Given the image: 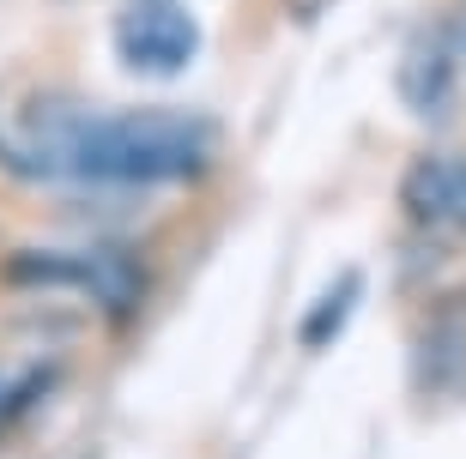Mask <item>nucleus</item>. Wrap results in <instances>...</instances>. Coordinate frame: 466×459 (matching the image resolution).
<instances>
[{
    "label": "nucleus",
    "mask_w": 466,
    "mask_h": 459,
    "mask_svg": "<svg viewBox=\"0 0 466 459\" xmlns=\"http://www.w3.org/2000/svg\"><path fill=\"white\" fill-rule=\"evenodd\" d=\"M358 303H363V278L358 273H339V278H333V290L309 308V314H303V326H297L303 351H321V344L339 339V326L351 321V308H358Z\"/></svg>",
    "instance_id": "nucleus-6"
},
{
    "label": "nucleus",
    "mask_w": 466,
    "mask_h": 459,
    "mask_svg": "<svg viewBox=\"0 0 466 459\" xmlns=\"http://www.w3.org/2000/svg\"><path fill=\"white\" fill-rule=\"evenodd\" d=\"M449 49H454V61L466 67V0L454 6V18H449Z\"/></svg>",
    "instance_id": "nucleus-7"
},
{
    "label": "nucleus",
    "mask_w": 466,
    "mask_h": 459,
    "mask_svg": "<svg viewBox=\"0 0 466 459\" xmlns=\"http://www.w3.org/2000/svg\"><path fill=\"white\" fill-rule=\"evenodd\" d=\"M6 278L25 290L36 284H61V290H86L104 308H127L139 296V266L121 248H91V254H13Z\"/></svg>",
    "instance_id": "nucleus-3"
},
{
    "label": "nucleus",
    "mask_w": 466,
    "mask_h": 459,
    "mask_svg": "<svg viewBox=\"0 0 466 459\" xmlns=\"http://www.w3.org/2000/svg\"><path fill=\"white\" fill-rule=\"evenodd\" d=\"M454 49L449 36H412L406 43V61H400V103L412 109L418 121H431V127H442V121L454 115Z\"/></svg>",
    "instance_id": "nucleus-5"
},
{
    "label": "nucleus",
    "mask_w": 466,
    "mask_h": 459,
    "mask_svg": "<svg viewBox=\"0 0 466 459\" xmlns=\"http://www.w3.org/2000/svg\"><path fill=\"white\" fill-rule=\"evenodd\" d=\"M218 127L194 109H97L79 97H31L0 121V164L67 187H176L212 164Z\"/></svg>",
    "instance_id": "nucleus-1"
},
{
    "label": "nucleus",
    "mask_w": 466,
    "mask_h": 459,
    "mask_svg": "<svg viewBox=\"0 0 466 459\" xmlns=\"http://www.w3.org/2000/svg\"><path fill=\"white\" fill-rule=\"evenodd\" d=\"M109 36H116V61L134 79H176L200 55V18L182 0H127Z\"/></svg>",
    "instance_id": "nucleus-2"
},
{
    "label": "nucleus",
    "mask_w": 466,
    "mask_h": 459,
    "mask_svg": "<svg viewBox=\"0 0 466 459\" xmlns=\"http://www.w3.org/2000/svg\"><path fill=\"white\" fill-rule=\"evenodd\" d=\"M400 200L424 230H449V236H466V152H436L418 157L406 182H400Z\"/></svg>",
    "instance_id": "nucleus-4"
}]
</instances>
